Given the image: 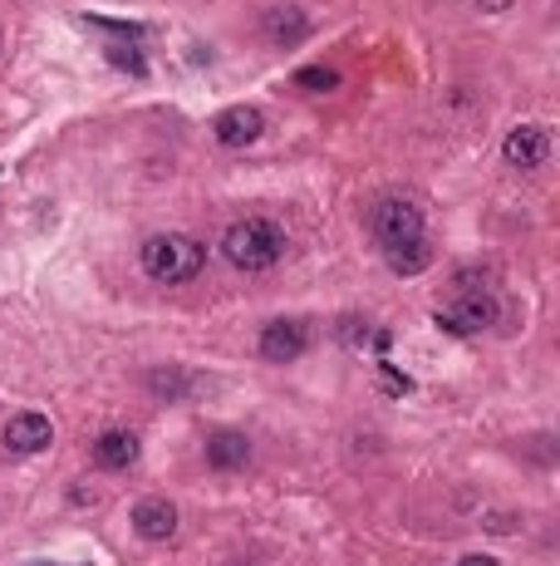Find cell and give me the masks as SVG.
I'll use <instances>...</instances> for the list:
<instances>
[{"label":"cell","mask_w":560,"mask_h":566,"mask_svg":"<svg viewBox=\"0 0 560 566\" xmlns=\"http://www.w3.org/2000/svg\"><path fill=\"white\" fill-rule=\"evenodd\" d=\"M207 266V247L187 232H157L143 242V271L157 286H183Z\"/></svg>","instance_id":"cell-2"},{"label":"cell","mask_w":560,"mask_h":566,"mask_svg":"<svg viewBox=\"0 0 560 566\" xmlns=\"http://www.w3.org/2000/svg\"><path fill=\"white\" fill-rule=\"evenodd\" d=\"M487 325H496L492 291H462L452 306L438 311V330H448V335H477V330H487Z\"/></svg>","instance_id":"cell-3"},{"label":"cell","mask_w":560,"mask_h":566,"mask_svg":"<svg viewBox=\"0 0 560 566\" xmlns=\"http://www.w3.org/2000/svg\"><path fill=\"white\" fill-rule=\"evenodd\" d=\"M502 159H506V167H521V173H531V167H541L546 159H551V133H546L541 123H521V129L506 133Z\"/></svg>","instance_id":"cell-6"},{"label":"cell","mask_w":560,"mask_h":566,"mask_svg":"<svg viewBox=\"0 0 560 566\" xmlns=\"http://www.w3.org/2000/svg\"><path fill=\"white\" fill-rule=\"evenodd\" d=\"M458 566H502V562H496V557H482V552H472V557H462Z\"/></svg>","instance_id":"cell-18"},{"label":"cell","mask_w":560,"mask_h":566,"mask_svg":"<svg viewBox=\"0 0 560 566\" xmlns=\"http://www.w3.org/2000/svg\"><path fill=\"white\" fill-rule=\"evenodd\" d=\"M305 350H310V330H305L300 320H271L266 330H261V360L295 364Z\"/></svg>","instance_id":"cell-8"},{"label":"cell","mask_w":560,"mask_h":566,"mask_svg":"<svg viewBox=\"0 0 560 566\" xmlns=\"http://www.w3.org/2000/svg\"><path fill=\"white\" fill-rule=\"evenodd\" d=\"M147 390H153L157 400H183V394L193 390V380H187L183 370H153L147 374Z\"/></svg>","instance_id":"cell-14"},{"label":"cell","mask_w":560,"mask_h":566,"mask_svg":"<svg viewBox=\"0 0 560 566\" xmlns=\"http://www.w3.org/2000/svg\"><path fill=\"white\" fill-rule=\"evenodd\" d=\"M109 59H113V65H123V69H133V75H147L143 55H139V50H129V45H109Z\"/></svg>","instance_id":"cell-16"},{"label":"cell","mask_w":560,"mask_h":566,"mask_svg":"<svg viewBox=\"0 0 560 566\" xmlns=\"http://www.w3.org/2000/svg\"><path fill=\"white\" fill-rule=\"evenodd\" d=\"M506 6H512V0H482V10H492V15L496 10H506Z\"/></svg>","instance_id":"cell-19"},{"label":"cell","mask_w":560,"mask_h":566,"mask_svg":"<svg viewBox=\"0 0 560 566\" xmlns=\"http://www.w3.org/2000/svg\"><path fill=\"white\" fill-rule=\"evenodd\" d=\"M94 464L103 468V474H123V468L139 464V438L129 434V428H109V434L94 438Z\"/></svg>","instance_id":"cell-9"},{"label":"cell","mask_w":560,"mask_h":566,"mask_svg":"<svg viewBox=\"0 0 560 566\" xmlns=\"http://www.w3.org/2000/svg\"><path fill=\"white\" fill-rule=\"evenodd\" d=\"M221 257L237 271L256 276V271H271L285 257V232L271 217H246V222H231L227 237H221Z\"/></svg>","instance_id":"cell-1"},{"label":"cell","mask_w":560,"mask_h":566,"mask_svg":"<svg viewBox=\"0 0 560 566\" xmlns=\"http://www.w3.org/2000/svg\"><path fill=\"white\" fill-rule=\"evenodd\" d=\"M6 454L15 458H30V454H45L50 444H55V428H50L45 414H35V409H20V414H10L6 424Z\"/></svg>","instance_id":"cell-5"},{"label":"cell","mask_w":560,"mask_h":566,"mask_svg":"<svg viewBox=\"0 0 560 566\" xmlns=\"http://www.w3.org/2000/svg\"><path fill=\"white\" fill-rule=\"evenodd\" d=\"M133 532H139L143 542H167L177 532V508L167 498H143L139 508H133Z\"/></svg>","instance_id":"cell-10"},{"label":"cell","mask_w":560,"mask_h":566,"mask_svg":"<svg viewBox=\"0 0 560 566\" xmlns=\"http://www.w3.org/2000/svg\"><path fill=\"white\" fill-rule=\"evenodd\" d=\"M251 464V438L237 434V428H221V434L207 438V468L217 474H237V468Z\"/></svg>","instance_id":"cell-11"},{"label":"cell","mask_w":560,"mask_h":566,"mask_svg":"<svg viewBox=\"0 0 560 566\" xmlns=\"http://www.w3.org/2000/svg\"><path fill=\"white\" fill-rule=\"evenodd\" d=\"M378 380H384L388 394H408V390H414V380H408V374H398L394 364H378Z\"/></svg>","instance_id":"cell-17"},{"label":"cell","mask_w":560,"mask_h":566,"mask_svg":"<svg viewBox=\"0 0 560 566\" xmlns=\"http://www.w3.org/2000/svg\"><path fill=\"white\" fill-rule=\"evenodd\" d=\"M305 35H310V20H305L295 6H276V10H266V40H271L276 50L300 45Z\"/></svg>","instance_id":"cell-12"},{"label":"cell","mask_w":560,"mask_h":566,"mask_svg":"<svg viewBox=\"0 0 560 566\" xmlns=\"http://www.w3.org/2000/svg\"><path fill=\"white\" fill-rule=\"evenodd\" d=\"M428 261H432V247L422 242H404V247H388V266L398 271V276H418V271H428Z\"/></svg>","instance_id":"cell-13"},{"label":"cell","mask_w":560,"mask_h":566,"mask_svg":"<svg viewBox=\"0 0 560 566\" xmlns=\"http://www.w3.org/2000/svg\"><path fill=\"white\" fill-rule=\"evenodd\" d=\"M295 84H300V89H310V94H330L334 84H340V75H334V69H325V65H315V69H300Z\"/></svg>","instance_id":"cell-15"},{"label":"cell","mask_w":560,"mask_h":566,"mask_svg":"<svg viewBox=\"0 0 560 566\" xmlns=\"http://www.w3.org/2000/svg\"><path fill=\"white\" fill-rule=\"evenodd\" d=\"M374 237H378V247H404V242H418L422 237V213L414 203H404V197H388V203H378L374 207Z\"/></svg>","instance_id":"cell-4"},{"label":"cell","mask_w":560,"mask_h":566,"mask_svg":"<svg viewBox=\"0 0 560 566\" xmlns=\"http://www.w3.org/2000/svg\"><path fill=\"white\" fill-rule=\"evenodd\" d=\"M261 129H266V119H261V109H251V104H231V109H221L217 119H211V133H217L221 149H246V143L261 139Z\"/></svg>","instance_id":"cell-7"}]
</instances>
